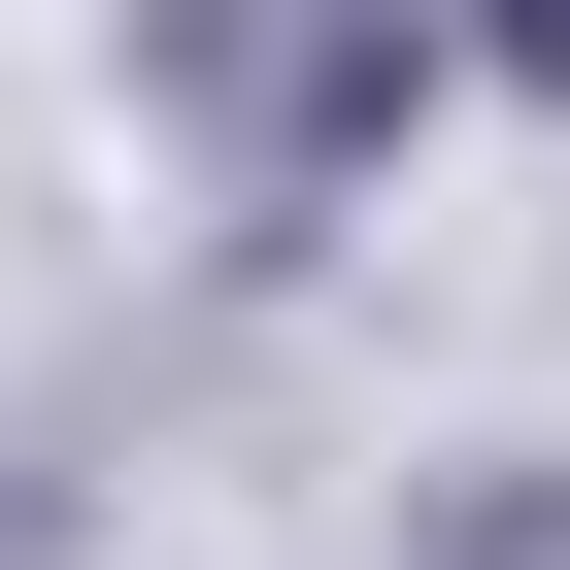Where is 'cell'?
Segmentation results:
<instances>
[{
    "label": "cell",
    "mask_w": 570,
    "mask_h": 570,
    "mask_svg": "<svg viewBox=\"0 0 570 570\" xmlns=\"http://www.w3.org/2000/svg\"><path fill=\"white\" fill-rule=\"evenodd\" d=\"M537 68H570V0H537Z\"/></svg>",
    "instance_id": "6da1fadb"
}]
</instances>
